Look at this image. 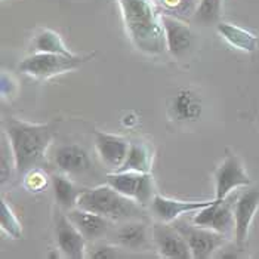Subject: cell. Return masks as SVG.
<instances>
[{
  "label": "cell",
  "mask_w": 259,
  "mask_h": 259,
  "mask_svg": "<svg viewBox=\"0 0 259 259\" xmlns=\"http://www.w3.org/2000/svg\"><path fill=\"white\" fill-rule=\"evenodd\" d=\"M151 166H153V154H151L150 147L145 144H141V142H134V144H131V148H129V153L126 156L124 163L117 170L119 172L147 174L151 170Z\"/></svg>",
  "instance_id": "cell-19"
},
{
  "label": "cell",
  "mask_w": 259,
  "mask_h": 259,
  "mask_svg": "<svg viewBox=\"0 0 259 259\" xmlns=\"http://www.w3.org/2000/svg\"><path fill=\"white\" fill-rule=\"evenodd\" d=\"M77 207L98 213L113 222L138 220L142 215V206L138 201L123 196L108 184L83 190L77 201Z\"/></svg>",
  "instance_id": "cell-3"
},
{
  "label": "cell",
  "mask_w": 259,
  "mask_h": 259,
  "mask_svg": "<svg viewBox=\"0 0 259 259\" xmlns=\"http://www.w3.org/2000/svg\"><path fill=\"white\" fill-rule=\"evenodd\" d=\"M55 164L61 174L68 177L84 175L92 167L89 153L77 144H67L60 147L55 153Z\"/></svg>",
  "instance_id": "cell-13"
},
{
  "label": "cell",
  "mask_w": 259,
  "mask_h": 259,
  "mask_svg": "<svg viewBox=\"0 0 259 259\" xmlns=\"http://www.w3.org/2000/svg\"><path fill=\"white\" fill-rule=\"evenodd\" d=\"M15 170V157L11 148L9 140L6 134L3 132L2 135V160H0V177H2V184L12 177V172Z\"/></svg>",
  "instance_id": "cell-25"
},
{
  "label": "cell",
  "mask_w": 259,
  "mask_h": 259,
  "mask_svg": "<svg viewBox=\"0 0 259 259\" xmlns=\"http://www.w3.org/2000/svg\"><path fill=\"white\" fill-rule=\"evenodd\" d=\"M213 203L212 200H201V201H184V200L169 199L163 197L160 194H156L151 201L150 207L153 215L164 224H172L182 215L188 213H197L203 207Z\"/></svg>",
  "instance_id": "cell-10"
},
{
  "label": "cell",
  "mask_w": 259,
  "mask_h": 259,
  "mask_svg": "<svg viewBox=\"0 0 259 259\" xmlns=\"http://www.w3.org/2000/svg\"><path fill=\"white\" fill-rule=\"evenodd\" d=\"M15 81L11 76H8L6 73L2 74V95L3 97H11L15 92Z\"/></svg>",
  "instance_id": "cell-28"
},
{
  "label": "cell",
  "mask_w": 259,
  "mask_h": 259,
  "mask_svg": "<svg viewBox=\"0 0 259 259\" xmlns=\"http://www.w3.org/2000/svg\"><path fill=\"white\" fill-rule=\"evenodd\" d=\"M0 227L12 239L22 237V227H21L20 220L17 218L12 207L5 200H2V204H0Z\"/></svg>",
  "instance_id": "cell-23"
},
{
  "label": "cell",
  "mask_w": 259,
  "mask_h": 259,
  "mask_svg": "<svg viewBox=\"0 0 259 259\" xmlns=\"http://www.w3.org/2000/svg\"><path fill=\"white\" fill-rule=\"evenodd\" d=\"M151 237L157 246L160 256L167 259H191L193 253L185 237L175 225L157 222L153 225Z\"/></svg>",
  "instance_id": "cell-8"
},
{
  "label": "cell",
  "mask_w": 259,
  "mask_h": 259,
  "mask_svg": "<svg viewBox=\"0 0 259 259\" xmlns=\"http://www.w3.org/2000/svg\"><path fill=\"white\" fill-rule=\"evenodd\" d=\"M25 188L28 190V191H41L45 187H46V175H45V172L37 167V169H33V170H30L25 177Z\"/></svg>",
  "instance_id": "cell-27"
},
{
  "label": "cell",
  "mask_w": 259,
  "mask_h": 259,
  "mask_svg": "<svg viewBox=\"0 0 259 259\" xmlns=\"http://www.w3.org/2000/svg\"><path fill=\"white\" fill-rule=\"evenodd\" d=\"M160 20H161L163 30H164L167 51L174 57H182L184 54H187V51L191 48V41H193L191 28L185 22H182L169 14H161Z\"/></svg>",
  "instance_id": "cell-14"
},
{
  "label": "cell",
  "mask_w": 259,
  "mask_h": 259,
  "mask_svg": "<svg viewBox=\"0 0 259 259\" xmlns=\"http://www.w3.org/2000/svg\"><path fill=\"white\" fill-rule=\"evenodd\" d=\"M88 58H80L77 55H61V54H45L36 52L25 60L21 61L20 71L37 79H49L58 74H64L79 68Z\"/></svg>",
  "instance_id": "cell-4"
},
{
  "label": "cell",
  "mask_w": 259,
  "mask_h": 259,
  "mask_svg": "<svg viewBox=\"0 0 259 259\" xmlns=\"http://www.w3.org/2000/svg\"><path fill=\"white\" fill-rule=\"evenodd\" d=\"M172 108L177 119L181 121H196L203 111L201 98L191 89H181L174 98Z\"/></svg>",
  "instance_id": "cell-18"
},
{
  "label": "cell",
  "mask_w": 259,
  "mask_h": 259,
  "mask_svg": "<svg viewBox=\"0 0 259 259\" xmlns=\"http://www.w3.org/2000/svg\"><path fill=\"white\" fill-rule=\"evenodd\" d=\"M250 182V177L244 170L241 160L234 154H230L215 172V199L225 200L234 190L246 187Z\"/></svg>",
  "instance_id": "cell-7"
},
{
  "label": "cell",
  "mask_w": 259,
  "mask_h": 259,
  "mask_svg": "<svg viewBox=\"0 0 259 259\" xmlns=\"http://www.w3.org/2000/svg\"><path fill=\"white\" fill-rule=\"evenodd\" d=\"M60 249H58V252L57 250H54V252H51L49 255H48V258H51V259H57V258H61L62 255H60Z\"/></svg>",
  "instance_id": "cell-30"
},
{
  "label": "cell",
  "mask_w": 259,
  "mask_h": 259,
  "mask_svg": "<svg viewBox=\"0 0 259 259\" xmlns=\"http://www.w3.org/2000/svg\"><path fill=\"white\" fill-rule=\"evenodd\" d=\"M121 252V247L117 246V244H104V243H98L95 244L91 252L86 255L88 258H94V259H116L121 256L120 255Z\"/></svg>",
  "instance_id": "cell-26"
},
{
  "label": "cell",
  "mask_w": 259,
  "mask_h": 259,
  "mask_svg": "<svg viewBox=\"0 0 259 259\" xmlns=\"http://www.w3.org/2000/svg\"><path fill=\"white\" fill-rule=\"evenodd\" d=\"M67 217L77 227V230L84 236V239L88 241H95V240H100L104 236H107L110 231L111 222H113V221L101 217L98 213L84 210L81 207L70 209Z\"/></svg>",
  "instance_id": "cell-15"
},
{
  "label": "cell",
  "mask_w": 259,
  "mask_h": 259,
  "mask_svg": "<svg viewBox=\"0 0 259 259\" xmlns=\"http://www.w3.org/2000/svg\"><path fill=\"white\" fill-rule=\"evenodd\" d=\"M174 225L180 230L181 234L187 240L193 253V259L210 258L213 252H217L227 240V237L218 231L199 227L196 224L190 225L185 224L184 221H175Z\"/></svg>",
  "instance_id": "cell-5"
},
{
  "label": "cell",
  "mask_w": 259,
  "mask_h": 259,
  "mask_svg": "<svg viewBox=\"0 0 259 259\" xmlns=\"http://www.w3.org/2000/svg\"><path fill=\"white\" fill-rule=\"evenodd\" d=\"M221 15V0H200L194 20L201 25L217 24Z\"/></svg>",
  "instance_id": "cell-24"
},
{
  "label": "cell",
  "mask_w": 259,
  "mask_h": 259,
  "mask_svg": "<svg viewBox=\"0 0 259 259\" xmlns=\"http://www.w3.org/2000/svg\"><path fill=\"white\" fill-rule=\"evenodd\" d=\"M193 224L215 230L228 239L230 236H234L236 230L234 203H230L228 197L225 200L213 199L212 204L203 207L194 215Z\"/></svg>",
  "instance_id": "cell-6"
},
{
  "label": "cell",
  "mask_w": 259,
  "mask_h": 259,
  "mask_svg": "<svg viewBox=\"0 0 259 259\" xmlns=\"http://www.w3.org/2000/svg\"><path fill=\"white\" fill-rule=\"evenodd\" d=\"M5 134L15 157V172L18 177H25L30 170L41 167L52 142L49 124L8 119L5 121Z\"/></svg>",
  "instance_id": "cell-1"
},
{
  "label": "cell",
  "mask_w": 259,
  "mask_h": 259,
  "mask_svg": "<svg viewBox=\"0 0 259 259\" xmlns=\"http://www.w3.org/2000/svg\"><path fill=\"white\" fill-rule=\"evenodd\" d=\"M51 182H52L55 200L61 207H64L67 210L77 207V201H79L80 194L83 190H80L73 181L68 177H65V174L64 175H54Z\"/></svg>",
  "instance_id": "cell-20"
},
{
  "label": "cell",
  "mask_w": 259,
  "mask_h": 259,
  "mask_svg": "<svg viewBox=\"0 0 259 259\" xmlns=\"http://www.w3.org/2000/svg\"><path fill=\"white\" fill-rule=\"evenodd\" d=\"M33 46L36 52L45 54H61V55H73L68 48L64 45L61 36L54 30H40L33 39Z\"/></svg>",
  "instance_id": "cell-22"
},
{
  "label": "cell",
  "mask_w": 259,
  "mask_h": 259,
  "mask_svg": "<svg viewBox=\"0 0 259 259\" xmlns=\"http://www.w3.org/2000/svg\"><path fill=\"white\" fill-rule=\"evenodd\" d=\"M123 124H124V126H134V124H137V117L132 116V114H131L129 117H127V116L123 117Z\"/></svg>",
  "instance_id": "cell-29"
},
{
  "label": "cell",
  "mask_w": 259,
  "mask_h": 259,
  "mask_svg": "<svg viewBox=\"0 0 259 259\" xmlns=\"http://www.w3.org/2000/svg\"><path fill=\"white\" fill-rule=\"evenodd\" d=\"M141 181H142V174H140V172H119V170H116V172L107 175V184L108 185H111L114 190H117L123 196H127L134 200L137 199Z\"/></svg>",
  "instance_id": "cell-21"
},
{
  "label": "cell",
  "mask_w": 259,
  "mask_h": 259,
  "mask_svg": "<svg viewBox=\"0 0 259 259\" xmlns=\"http://www.w3.org/2000/svg\"><path fill=\"white\" fill-rule=\"evenodd\" d=\"M217 30L224 40H227L231 46L237 48L243 52H255L259 48V39L246 28L230 22H218Z\"/></svg>",
  "instance_id": "cell-17"
},
{
  "label": "cell",
  "mask_w": 259,
  "mask_h": 259,
  "mask_svg": "<svg viewBox=\"0 0 259 259\" xmlns=\"http://www.w3.org/2000/svg\"><path fill=\"white\" fill-rule=\"evenodd\" d=\"M55 237L61 255L68 259L86 258V241L84 236L77 227L68 220L67 215H60L55 224Z\"/></svg>",
  "instance_id": "cell-9"
},
{
  "label": "cell",
  "mask_w": 259,
  "mask_h": 259,
  "mask_svg": "<svg viewBox=\"0 0 259 259\" xmlns=\"http://www.w3.org/2000/svg\"><path fill=\"white\" fill-rule=\"evenodd\" d=\"M132 43L147 55L164 52L166 37L153 0H117Z\"/></svg>",
  "instance_id": "cell-2"
},
{
  "label": "cell",
  "mask_w": 259,
  "mask_h": 259,
  "mask_svg": "<svg viewBox=\"0 0 259 259\" xmlns=\"http://www.w3.org/2000/svg\"><path fill=\"white\" fill-rule=\"evenodd\" d=\"M259 209V191L258 190H247L240 194V197L234 204V220H236V230L234 239L237 246L241 247L249 236V230L255 213Z\"/></svg>",
  "instance_id": "cell-11"
},
{
  "label": "cell",
  "mask_w": 259,
  "mask_h": 259,
  "mask_svg": "<svg viewBox=\"0 0 259 259\" xmlns=\"http://www.w3.org/2000/svg\"><path fill=\"white\" fill-rule=\"evenodd\" d=\"M95 147L102 163L114 172L124 163L129 148H131V142L119 135H111V134L97 131Z\"/></svg>",
  "instance_id": "cell-12"
},
{
  "label": "cell",
  "mask_w": 259,
  "mask_h": 259,
  "mask_svg": "<svg viewBox=\"0 0 259 259\" xmlns=\"http://www.w3.org/2000/svg\"><path fill=\"white\" fill-rule=\"evenodd\" d=\"M113 241L124 250H142L150 244V230L140 221H123L113 233Z\"/></svg>",
  "instance_id": "cell-16"
}]
</instances>
